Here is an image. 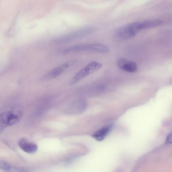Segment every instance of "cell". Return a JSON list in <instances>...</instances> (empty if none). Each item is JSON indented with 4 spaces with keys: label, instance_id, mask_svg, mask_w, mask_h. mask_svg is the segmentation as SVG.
<instances>
[{
    "label": "cell",
    "instance_id": "1",
    "mask_svg": "<svg viewBox=\"0 0 172 172\" xmlns=\"http://www.w3.org/2000/svg\"><path fill=\"white\" fill-rule=\"evenodd\" d=\"M109 48L105 45L98 44H89L79 45L69 47L62 51L63 54L81 51H88L94 53H106L109 51Z\"/></svg>",
    "mask_w": 172,
    "mask_h": 172
},
{
    "label": "cell",
    "instance_id": "2",
    "mask_svg": "<svg viewBox=\"0 0 172 172\" xmlns=\"http://www.w3.org/2000/svg\"><path fill=\"white\" fill-rule=\"evenodd\" d=\"M140 30L139 22L131 23L117 29L114 34V38L118 41L128 40L135 36Z\"/></svg>",
    "mask_w": 172,
    "mask_h": 172
},
{
    "label": "cell",
    "instance_id": "3",
    "mask_svg": "<svg viewBox=\"0 0 172 172\" xmlns=\"http://www.w3.org/2000/svg\"><path fill=\"white\" fill-rule=\"evenodd\" d=\"M22 112L8 111L0 114V133H2L7 127L16 124L22 118Z\"/></svg>",
    "mask_w": 172,
    "mask_h": 172
},
{
    "label": "cell",
    "instance_id": "4",
    "mask_svg": "<svg viewBox=\"0 0 172 172\" xmlns=\"http://www.w3.org/2000/svg\"><path fill=\"white\" fill-rule=\"evenodd\" d=\"M96 28L93 27H84L69 34L56 38L53 40L56 44L62 43L70 42L75 39L89 35L95 32Z\"/></svg>",
    "mask_w": 172,
    "mask_h": 172
},
{
    "label": "cell",
    "instance_id": "5",
    "mask_svg": "<svg viewBox=\"0 0 172 172\" xmlns=\"http://www.w3.org/2000/svg\"><path fill=\"white\" fill-rule=\"evenodd\" d=\"M103 64L99 62L92 61L79 71L72 78L71 84H74L82 79L100 70Z\"/></svg>",
    "mask_w": 172,
    "mask_h": 172
},
{
    "label": "cell",
    "instance_id": "6",
    "mask_svg": "<svg viewBox=\"0 0 172 172\" xmlns=\"http://www.w3.org/2000/svg\"><path fill=\"white\" fill-rule=\"evenodd\" d=\"M76 63V61L72 60L66 62L61 66L55 68L50 71L43 77V80H47L60 76L63 74L69 68L73 66Z\"/></svg>",
    "mask_w": 172,
    "mask_h": 172
},
{
    "label": "cell",
    "instance_id": "7",
    "mask_svg": "<svg viewBox=\"0 0 172 172\" xmlns=\"http://www.w3.org/2000/svg\"><path fill=\"white\" fill-rule=\"evenodd\" d=\"M118 66L123 71L128 72H135L137 71V67L136 63L129 61L124 58H119L117 62Z\"/></svg>",
    "mask_w": 172,
    "mask_h": 172
},
{
    "label": "cell",
    "instance_id": "8",
    "mask_svg": "<svg viewBox=\"0 0 172 172\" xmlns=\"http://www.w3.org/2000/svg\"><path fill=\"white\" fill-rule=\"evenodd\" d=\"M19 146L25 152L33 154L36 152L37 146L35 144L29 143L25 138L21 139L18 143Z\"/></svg>",
    "mask_w": 172,
    "mask_h": 172
},
{
    "label": "cell",
    "instance_id": "9",
    "mask_svg": "<svg viewBox=\"0 0 172 172\" xmlns=\"http://www.w3.org/2000/svg\"><path fill=\"white\" fill-rule=\"evenodd\" d=\"M112 128V125H111L104 126L93 134L92 136L98 141H101L108 135Z\"/></svg>",
    "mask_w": 172,
    "mask_h": 172
},
{
    "label": "cell",
    "instance_id": "10",
    "mask_svg": "<svg viewBox=\"0 0 172 172\" xmlns=\"http://www.w3.org/2000/svg\"><path fill=\"white\" fill-rule=\"evenodd\" d=\"M163 21L159 19H155L144 21L139 22L140 30L154 28L160 25Z\"/></svg>",
    "mask_w": 172,
    "mask_h": 172
},
{
    "label": "cell",
    "instance_id": "11",
    "mask_svg": "<svg viewBox=\"0 0 172 172\" xmlns=\"http://www.w3.org/2000/svg\"><path fill=\"white\" fill-rule=\"evenodd\" d=\"M11 166L5 161H0V169L4 170H9L11 169Z\"/></svg>",
    "mask_w": 172,
    "mask_h": 172
},
{
    "label": "cell",
    "instance_id": "12",
    "mask_svg": "<svg viewBox=\"0 0 172 172\" xmlns=\"http://www.w3.org/2000/svg\"><path fill=\"white\" fill-rule=\"evenodd\" d=\"M14 170L18 172H26L27 170L26 168L21 167H15Z\"/></svg>",
    "mask_w": 172,
    "mask_h": 172
},
{
    "label": "cell",
    "instance_id": "13",
    "mask_svg": "<svg viewBox=\"0 0 172 172\" xmlns=\"http://www.w3.org/2000/svg\"><path fill=\"white\" fill-rule=\"evenodd\" d=\"M171 142V134H170L168 135L167 137L166 143H170Z\"/></svg>",
    "mask_w": 172,
    "mask_h": 172
}]
</instances>
